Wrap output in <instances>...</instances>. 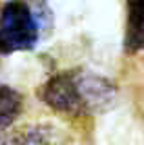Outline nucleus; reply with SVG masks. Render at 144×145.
Returning <instances> with one entry per match:
<instances>
[{
    "instance_id": "f257e3e1",
    "label": "nucleus",
    "mask_w": 144,
    "mask_h": 145,
    "mask_svg": "<svg viewBox=\"0 0 144 145\" xmlns=\"http://www.w3.org/2000/svg\"><path fill=\"white\" fill-rule=\"evenodd\" d=\"M37 94L60 116L89 118L113 107L117 85L104 74L86 67H73L48 78L38 87Z\"/></svg>"
},
{
    "instance_id": "f03ea898",
    "label": "nucleus",
    "mask_w": 144,
    "mask_h": 145,
    "mask_svg": "<svg viewBox=\"0 0 144 145\" xmlns=\"http://www.w3.org/2000/svg\"><path fill=\"white\" fill-rule=\"evenodd\" d=\"M51 18V11L42 2H6L0 7V53L11 54L35 49Z\"/></svg>"
},
{
    "instance_id": "7ed1b4c3",
    "label": "nucleus",
    "mask_w": 144,
    "mask_h": 145,
    "mask_svg": "<svg viewBox=\"0 0 144 145\" xmlns=\"http://www.w3.org/2000/svg\"><path fill=\"white\" fill-rule=\"evenodd\" d=\"M0 145H71V138L55 123L35 121L0 131Z\"/></svg>"
},
{
    "instance_id": "20e7f679",
    "label": "nucleus",
    "mask_w": 144,
    "mask_h": 145,
    "mask_svg": "<svg viewBox=\"0 0 144 145\" xmlns=\"http://www.w3.org/2000/svg\"><path fill=\"white\" fill-rule=\"evenodd\" d=\"M124 51L128 54L144 51V0H126Z\"/></svg>"
},
{
    "instance_id": "39448f33",
    "label": "nucleus",
    "mask_w": 144,
    "mask_h": 145,
    "mask_svg": "<svg viewBox=\"0 0 144 145\" xmlns=\"http://www.w3.org/2000/svg\"><path fill=\"white\" fill-rule=\"evenodd\" d=\"M24 100L17 89L0 84V131L13 125V121L22 112Z\"/></svg>"
}]
</instances>
